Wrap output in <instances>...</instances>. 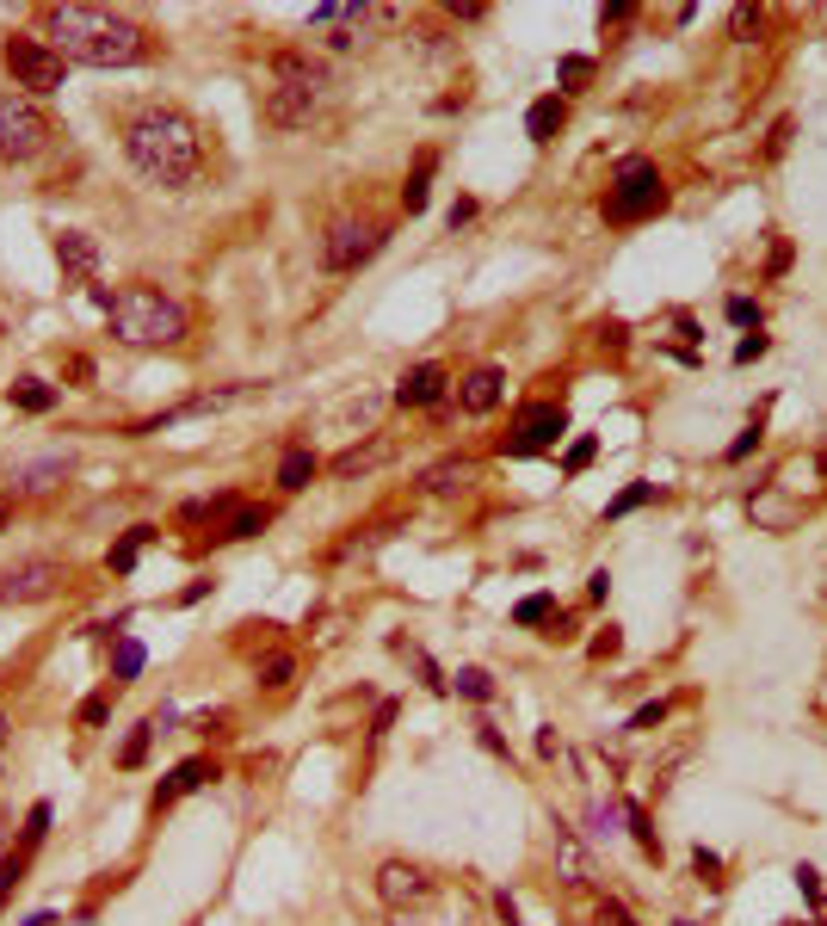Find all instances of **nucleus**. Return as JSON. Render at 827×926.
I'll return each instance as SVG.
<instances>
[{"label":"nucleus","instance_id":"57","mask_svg":"<svg viewBox=\"0 0 827 926\" xmlns=\"http://www.w3.org/2000/svg\"><path fill=\"white\" fill-rule=\"evenodd\" d=\"M821 470H827V451H821Z\"/></svg>","mask_w":827,"mask_h":926},{"label":"nucleus","instance_id":"58","mask_svg":"<svg viewBox=\"0 0 827 926\" xmlns=\"http://www.w3.org/2000/svg\"><path fill=\"white\" fill-rule=\"evenodd\" d=\"M186 926H204V920H186Z\"/></svg>","mask_w":827,"mask_h":926},{"label":"nucleus","instance_id":"37","mask_svg":"<svg viewBox=\"0 0 827 926\" xmlns=\"http://www.w3.org/2000/svg\"><path fill=\"white\" fill-rule=\"evenodd\" d=\"M593 457H599V439H593V433H581V439L568 445V457H562V476H581Z\"/></svg>","mask_w":827,"mask_h":926},{"label":"nucleus","instance_id":"25","mask_svg":"<svg viewBox=\"0 0 827 926\" xmlns=\"http://www.w3.org/2000/svg\"><path fill=\"white\" fill-rule=\"evenodd\" d=\"M68 476V457H44V463H31V470H19V494H44Z\"/></svg>","mask_w":827,"mask_h":926},{"label":"nucleus","instance_id":"48","mask_svg":"<svg viewBox=\"0 0 827 926\" xmlns=\"http://www.w3.org/2000/svg\"><path fill=\"white\" fill-rule=\"evenodd\" d=\"M797 889L815 902V896H821V871H815V865H797Z\"/></svg>","mask_w":827,"mask_h":926},{"label":"nucleus","instance_id":"5","mask_svg":"<svg viewBox=\"0 0 827 926\" xmlns=\"http://www.w3.org/2000/svg\"><path fill=\"white\" fill-rule=\"evenodd\" d=\"M655 210H667L661 167H655L649 155H630V161L618 167V180H611L605 217H611V223H642V217H655Z\"/></svg>","mask_w":827,"mask_h":926},{"label":"nucleus","instance_id":"41","mask_svg":"<svg viewBox=\"0 0 827 926\" xmlns=\"http://www.w3.org/2000/svg\"><path fill=\"white\" fill-rule=\"evenodd\" d=\"M729 322L735 328H760V303H753V297H729Z\"/></svg>","mask_w":827,"mask_h":926},{"label":"nucleus","instance_id":"47","mask_svg":"<svg viewBox=\"0 0 827 926\" xmlns=\"http://www.w3.org/2000/svg\"><path fill=\"white\" fill-rule=\"evenodd\" d=\"M105 717H112V704H105V698H87V704H81V723H87V729H99Z\"/></svg>","mask_w":827,"mask_h":926},{"label":"nucleus","instance_id":"18","mask_svg":"<svg viewBox=\"0 0 827 926\" xmlns=\"http://www.w3.org/2000/svg\"><path fill=\"white\" fill-rule=\"evenodd\" d=\"M210 778H217V766L192 754V760H179V766H173V772L161 778V785H155V803L167 809V803H179V797H192L198 785H210Z\"/></svg>","mask_w":827,"mask_h":926},{"label":"nucleus","instance_id":"43","mask_svg":"<svg viewBox=\"0 0 827 926\" xmlns=\"http://www.w3.org/2000/svg\"><path fill=\"white\" fill-rule=\"evenodd\" d=\"M618 649H624V630H618V624H605V630L593 636V661H605V655H618Z\"/></svg>","mask_w":827,"mask_h":926},{"label":"nucleus","instance_id":"11","mask_svg":"<svg viewBox=\"0 0 827 926\" xmlns=\"http://www.w3.org/2000/svg\"><path fill=\"white\" fill-rule=\"evenodd\" d=\"M309 31L321 44H334V50H352V44H365V31H371V7H352V0L309 7Z\"/></svg>","mask_w":827,"mask_h":926},{"label":"nucleus","instance_id":"31","mask_svg":"<svg viewBox=\"0 0 827 926\" xmlns=\"http://www.w3.org/2000/svg\"><path fill=\"white\" fill-rule=\"evenodd\" d=\"M618 809H624V822H630L636 846L649 852V859H661V840H655V828H649V809H642V803H618Z\"/></svg>","mask_w":827,"mask_h":926},{"label":"nucleus","instance_id":"17","mask_svg":"<svg viewBox=\"0 0 827 926\" xmlns=\"http://www.w3.org/2000/svg\"><path fill=\"white\" fill-rule=\"evenodd\" d=\"M556 877L568 889H593V852L581 846V834H568V828H556Z\"/></svg>","mask_w":827,"mask_h":926},{"label":"nucleus","instance_id":"12","mask_svg":"<svg viewBox=\"0 0 827 926\" xmlns=\"http://www.w3.org/2000/svg\"><path fill=\"white\" fill-rule=\"evenodd\" d=\"M62 581H68V575H62V562L38 556V562H19L13 575L0 581V599H7V605H38V599H50Z\"/></svg>","mask_w":827,"mask_h":926},{"label":"nucleus","instance_id":"10","mask_svg":"<svg viewBox=\"0 0 827 926\" xmlns=\"http://www.w3.org/2000/svg\"><path fill=\"white\" fill-rule=\"evenodd\" d=\"M328 62L321 56H309V50H272L266 56V87H297V93H309V99H321L328 93Z\"/></svg>","mask_w":827,"mask_h":926},{"label":"nucleus","instance_id":"59","mask_svg":"<svg viewBox=\"0 0 827 926\" xmlns=\"http://www.w3.org/2000/svg\"><path fill=\"white\" fill-rule=\"evenodd\" d=\"M0 908H7V896H0Z\"/></svg>","mask_w":827,"mask_h":926},{"label":"nucleus","instance_id":"23","mask_svg":"<svg viewBox=\"0 0 827 926\" xmlns=\"http://www.w3.org/2000/svg\"><path fill=\"white\" fill-rule=\"evenodd\" d=\"M7 396H13V408H25V414H50V408H56V389H50L44 377H19Z\"/></svg>","mask_w":827,"mask_h":926},{"label":"nucleus","instance_id":"51","mask_svg":"<svg viewBox=\"0 0 827 926\" xmlns=\"http://www.w3.org/2000/svg\"><path fill=\"white\" fill-rule=\"evenodd\" d=\"M476 735H482V747H488V754H500V760H507V754H513V747H507V741H500V729H494V723H482Z\"/></svg>","mask_w":827,"mask_h":926},{"label":"nucleus","instance_id":"26","mask_svg":"<svg viewBox=\"0 0 827 926\" xmlns=\"http://www.w3.org/2000/svg\"><path fill=\"white\" fill-rule=\"evenodd\" d=\"M266 525H272V513H266V507H235V513H229V525H223V538H229V544H247V538H260Z\"/></svg>","mask_w":827,"mask_h":926},{"label":"nucleus","instance_id":"13","mask_svg":"<svg viewBox=\"0 0 827 926\" xmlns=\"http://www.w3.org/2000/svg\"><path fill=\"white\" fill-rule=\"evenodd\" d=\"M500 396H507V377H500V365H476V371H463V383H457V408H463V414H494Z\"/></svg>","mask_w":827,"mask_h":926},{"label":"nucleus","instance_id":"29","mask_svg":"<svg viewBox=\"0 0 827 926\" xmlns=\"http://www.w3.org/2000/svg\"><path fill=\"white\" fill-rule=\"evenodd\" d=\"M593 75H599V62H593V56H562V68H556V81H562V99H568V93H581Z\"/></svg>","mask_w":827,"mask_h":926},{"label":"nucleus","instance_id":"21","mask_svg":"<svg viewBox=\"0 0 827 926\" xmlns=\"http://www.w3.org/2000/svg\"><path fill=\"white\" fill-rule=\"evenodd\" d=\"M433 167H439V155L426 149V155L414 161V173H408V186H402V210H414V217L426 210V198H433Z\"/></svg>","mask_w":827,"mask_h":926},{"label":"nucleus","instance_id":"6","mask_svg":"<svg viewBox=\"0 0 827 926\" xmlns=\"http://www.w3.org/2000/svg\"><path fill=\"white\" fill-rule=\"evenodd\" d=\"M50 149V112L25 93H0V161H38Z\"/></svg>","mask_w":827,"mask_h":926},{"label":"nucleus","instance_id":"4","mask_svg":"<svg viewBox=\"0 0 827 926\" xmlns=\"http://www.w3.org/2000/svg\"><path fill=\"white\" fill-rule=\"evenodd\" d=\"M0 62H7V75H13V93H25V99H50L68 81V62L44 38H25V31H13V38L0 44Z\"/></svg>","mask_w":827,"mask_h":926},{"label":"nucleus","instance_id":"16","mask_svg":"<svg viewBox=\"0 0 827 926\" xmlns=\"http://www.w3.org/2000/svg\"><path fill=\"white\" fill-rule=\"evenodd\" d=\"M445 365H414V371H402V383H395V408H433L439 396H445Z\"/></svg>","mask_w":827,"mask_h":926},{"label":"nucleus","instance_id":"53","mask_svg":"<svg viewBox=\"0 0 827 926\" xmlns=\"http://www.w3.org/2000/svg\"><path fill=\"white\" fill-rule=\"evenodd\" d=\"M470 217H476V198H457V204H451V229H463Z\"/></svg>","mask_w":827,"mask_h":926},{"label":"nucleus","instance_id":"19","mask_svg":"<svg viewBox=\"0 0 827 926\" xmlns=\"http://www.w3.org/2000/svg\"><path fill=\"white\" fill-rule=\"evenodd\" d=\"M562 124H568V99H562V93H544V99L525 112V136H531V142H556Z\"/></svg>","mask_w":827,"mask_h":926},{"label":"nucleus","instance_id":"7","mask_svg":"<svg viewBox=\"0 0 827 926\" xmlns=\"http://www.w3.org/2000/svg\"><path fill=\"white\" fill-rule=\"evenodd\" d=\"M377 247H383V223L346 217V223H334L328 235H321V266H328V272H358Z\"/></svg>","mask_w":827,"mask_h":926},{"label":"nucleus","instance_id":"55","mask_svg":"<svg viewBox=\"0 0 827 926\" xmlns=\"http://www.w3.org/2000/svg\"><path fill=\"white\" fill-rule=\"evenodd\" d=\"M537 754H544V760H556V754H562V747H556V729H537Z\"/></svg>","mask_w":827,"mask_h":926},{"label":"nucleus","instance_id":"52","mask_svg":"<svg viewBox=\"0 0 827 926\" xmlns=\"http://www.w3.org/2000/svg\"><path fill=\"white\" fill-rule=\"evenodd\" d=\"M766 272H772V278L790 272V247H784V241H772V266H766Z\"/></svg>","mask_w":827,"mask_h":926},{"label":"nucleus","instance_id":"35","mask_svg":"<svg viewBox=\"0 0 827 926\" xmlns=\"http://www.w3.org/2000/svg\"><path fill=\"white\" fill-rule=\"evenodd\" d=\"M766 38V13L760 7H735V44H760Z\"/></svg>","mask_w":827,"mask_h":926},{"label":"nucleus","instance_id":"32","mask_svg":"<svg viewBox=\"0 0 827 926\" xmlns=\"http://www.w3.org/2000/svg\"><path fill=\"white\" fill-rule=\"evenodd\" d=\"M550 618H556V599H550V593H531V599H519V605H513V624H519V630L550 624Z\"/></svg>","mask_w":827,"mask_h":926},{"label":"nucleus","instance_id":"33","mask_svg":"<svg viewBox=\"0 0 827 926\" xmlns=\"http://www.w3.org/2000/svg\"><path fill=\"white\" fill-rule=\"evenodd\" d=\"M44 834H50V803H31V815H25V840H19V859H31V852L44 846Z\"/></svg>","mask_w":827,"mask_h":926},{"label":"nucleus","instance_id":"30","mask_svg":"<svg viewBox=\"0 0 827 926\" xmlns=\"http://www.w3.org/2000/svg\"><path fill=\"white\" fill-rule=\"evenodd\" d=\"M149 741H155V723H136V729L124 735V747H118V766H124V772H136L142 760H149Z\"/></svg>","mask_w":827,"mask_h":926},{"label":"nucleus","instance_id":"34","mask_svg":"<svg viewBox=\"0 0 827 926\" xmlns=\"http://www.w3.org/2000/svg\"><path fill=\"white\" fill-rule=\"evenodd\" d=\"M457 476L470 482V476H476V463H470V457H451V463H439V470L426 476V488H433V494H439V488H457Z\"/></svg>","mask_w":827,"mask_h":926},{"label":"nucleus","instance_id":"1","mask_svg":"<svg viewBox=\"0 0 827 926\" xmlns=\"http://www.w3.org/2000/svg\"><path fill=\"white\" fill-rule=\"evenodd\" d=\"M44 44L62 62H87V68H136L149 62V31L118 7H93V0H56L38 13Z\"/></svg>","mask_w":827,"mask_h":926},{"label":"nucleus","instance_id":"14","mask_svg":"<svg viewBox=\"0 0 827 926\" xmlns=\"http://www.w3.org/2000/svg\"><path fill=\"white\" fill-rule=\"evenodd\" d=\"M56 260H62L68 284H93L99 278V241L87 229H68V235H56Z\"/></svg>","mask_w":827,"mask_h":926},{"label":"nucleus","instance_id":"49","mask_svg":"<svg viewBox=\"0 0 827 926\" xmlns=\"http://www.w3.org/2000/svg\"><path fill=\"white\" fill-rule=\"evenodd\" d=\"M630 13H636V7H630V0H605V7H599V19H605V25H624Z\"/></svg>","mask_w":827,"mask_h":926},{"label":"nucleus","instance_id":"54","mask_svg":"<svg viewBox=\"0 0 827 926\" xmlns=\"http://www.w3.org/2000/svg\"><path fill=\"white\" fill-rule=\"evenodd\" d=\"M494 908H500V920H507V926H519V902L507 896V889H500V896H494Z\"/></svg>","mask_w":827,"mask_h":926},{"label":"nucleus","instance_id":"20","mask_svg":"<svg viewBox=\"0 0 827 926\" xmlns=\"http://www.w3.org/2000/svg\"><path fill=\"white\" fill-rule=\"evenodd\" d=\"M315 470H321V457H315L309 445L284 451V463H278V488H284V494H297V488H309V482H315Z\"/></svg>","mask_w":827,"mask_h":926},{"label":"nucleus","instance_id":"39","mask_svg":"<svg viewBox=\"0 0 827 926\" xmlns=\"http://www.w3.org/2000/svg\"><path fill=\"white\" fill-rule=\"evenodd\" d=\"M667 710H673L667 698H649V704H642V710H636V717H630V729L642 735V729H655V723H667Z\"/></svg>","mask_w":827,"mask_h":926},{"label":"nucleus","instance_id":"40","mask_svg":"<svg viewBox=\"0 0 827 926\" xmlns=\"http://www.w3.org/2000/svg\"><path fill=\"white\" fill-rule=\"evenodd\" d=\"M766 352H772V340H766L760 328H753V334H747V340L735 346V365H753V359H766Z\"/></svg>","mask_w":827,"mask_h":926},{"label":"nucleus","instance_id":"44","mask_svg":"<svg viewBox=\"0 0 827 926\" xmlns=\"http://www.w3.org/2000/svg\"><path fill=\"white\" fill-rule=\"evenodd\" d=\"M692 865H698V877H704V883H716V877H723V859H716L710 846H698V852H692Z\"/></svg>","mask_w":827,"mask_h":926},{"label":"nucleus","instance_id":"27","mask_svg":"<svg viewBox=\"0 0 827 926\" xmlns=\"http://www.w3.org/2000/svg\"><path fill=\"white\" fill-rule=\"evenodd\" d=\"M142 661H149V649H142L136 636H118V649H112V680H118V686H130L136 673H142Z\"/></svg>","mask_w":827,"mask_h":926},{"label":"nucleus","instance_id":"8","mask_svg":"<svg viewBox=\"0 0 827 926\" xmlns=\"http://www.w3.org/2000/svg\"><path fill=\"white\" fill-rule=\"evenodd\" d=\"M568 433V408L562 402H531L513 426V439H500V457H537Z\"/></svg>","mask_w":827,"mask_h":926},{"label":"nucleus","instance_id":"28","mask_svg":"<svg viewBox=\"0 0 827 926\" xmlns=\"http://www.w3.org/2000/svg\"><path fill=\"white\" fill-rule=\"evenodd\" d=\"M451 686L470 698V704H488V698H494V673H488V667H457Z\"/></svg>","mask_w":827,"mask_h":926},{"label":"nucleus","instance_id":"42","mask_svg":"<svg viewBox=\"0 0 827 926\" xmlns=\"http://www.w3.org/2000/svg\"><path fill=\"white\" fill-rule=\"evenodd\" d=\"M753 451H760V420H753V426H741V439L729 445V463H747Z\"/></svg>","mask_w":827,"mask_h":926},{"label":"nucleus","instance_id":"38","mask_svg":"<svg viewBox=\"0 0 827 926\" xmlns=\"http://www.w3.org/2000/svg\"><path fill=\"white\" fill-rule=\"evenodd\" d=\"M371 457H383V451H377V445H352V451H346V457L334 463V476H358V470H365Z\"/></svg>","mask_w":827,"mask_h":926},{"label":"nucleus","instance_id":"36","mask_svg":"<svg viewBox=\"0 0 827 926\" xmlns=\"http://www.w3.org/2000/svg\"><path fill=\"white\" fill-rule=\"evenodd\" d=\"M297 680V655H266L260 661V686H291Z\"/></svg>","mask_w":827,"mask_h":926},{"label":"nucleus","instance_id":"15","mask_svg":"<svg viewBox=\"0 0 827 926\" xmlns=\"http://www.w3.org/2000/svg\"><path fill=\"white\" fill-rule=\"evenodd\" d=\"M260 105H266V118H272L278 130H303V124L315 118L321 99H309V93H297V87H260Z\"/></svg>","mask_w":827,"mask_h":926},{"label":"nucleus","instance_id":"3","mask_svg":"<svg viewBox=\"0 0 827 926\" xmlns=\"http://www.w3.org/2000/svg\"><path fill=\"white\" fill-rule=\"evenodd\" d=\"M105 315H112V334L124 346H179L186 340V309L167 291H155V284H124Z\"/></svg>","mask_w":827,"mask_h":926},{"label":"nucleus","instance_id":"9","mask_svg":"<svg viewBox=\"0 0 827 926\" xmlns=\"http://www.w3.org/2000/svg\"><path fill=\"white\" fill-rule=\"evenodd\" d=\"M371 883H377V902L395 908V914H408V908H426V902H433V877H426L420 865H408V859H383Z\"/></svg>","mask_w":827,"mask_h":926},{"label":"nucleus","instance_id":"22","mask_svg":"<svg viewBox=\"0 0 827 926\" xmlns=\"http://www.w3.org/2000/svg\"><path fill=\"white\" fill-rule=\"evenodd\" d=\"M142 544H155V525H130V538L105 550V568H112V575H130L136 556H142Z\"/></svg>","mask_w":827,"mask_h":926},{"label":"nucleus","instance_id":"50","mask_svg":"<svg viewBox=\"0 0 827 926\" xmlns=\"http://www.w3.org/2000/svg\"><path fill=\"white\" fill-rule=\"evenodd\" d=\"M414 667H420V686H426V692H445V680H439V667L426 661V655H414Z\"/></svg>","mask_w":827,"mask_h":926},{"label":"nucleus","instance_id":"45","mask_svg":"<svg viewBox=\"0 0 827 926\" xmlns=\"http://www.w3.org/2000/svg\"><path fill=\"white\" fill-rule=\"evenodd\" d=\"M62 377H68V383H75V389H87V383H93V359H81V352H75V359H68V365H62Z\"/></svg>","mask_w":827,"mask_h":926},{"label":"nucleus","instance_id":"56","mask_svg":"<svg viewBox=\"0 0 827 926\" xmlns=\"http://www.w3.org/2000/svg\"><path fill=\"white\" fill-rule=\"evenodd\" d=\"M0 760H7V710H0Z\"/></svg>","mask_w":827,"mask_h":926},{"label":"nucleus","instance_id":"24","mask_svg":"<svg viewBox=\"0 0 827 926\" xmlns=\"http://www.w3.org/2000/svg\"><path fill=\"white\" fill-rule=\"evenodd\" d=\"M649 501H661V482H630V488H618V494L605 501V519H624V513L649 507Z\"/></svg>","mask_w":827,"mask_h":926},{"label":"nucleus","instance_id":"46","mask_svg":"<svg viewBox=\"0 0 827 926\" xmlns=\"http://www.w3.org/2000/svg\"><path fill=\"white\" fill-rule=\"evenodd\" d=\"M599 926H636V914L624 902H599Z\"/></svg>","mask_w":827,"mask_h":926},{"label":"nucleus","instance_id":"2","mask_svg":"<svg viewBox=\"0 0 827 926\" xmlns=\"http://www.w3.org/2000/svg\"><path fill=\"white\" fill-rule=\"evenodd\" d=\"M124 155L149 186L179 192V186L198 180L204 136H198V124L186 112H173V105H142V112L124 118Z\"/></svg>","mask_w":827,"mask_h":926}]
</instances>
